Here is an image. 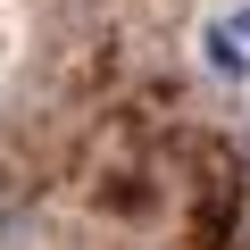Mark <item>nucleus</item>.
Returning a JSON list of instances; mask_svg holds the SVG:
<instances>
[{
    "label": "nucleus",
    "mask_w": 250,
    "mask_h": 250,
    "mask_svg": "<svg viewBox=\"0 0 250 250\" xmlns=\"http://www.w3.org/2000/svg\"><path fill=\"white\" fill-rule=\"evenodd\" d=\"M200 67H208V75H225V83H242V75H250V50L225 34V17H217V25H200Z\"/></svg>",
    "instance_id": "f257e3e1"
},
{
    "label": "nucleus",
    "mask_w": 250,
    "mask_h": 250,
    "mask_svg": "<svg viewBox=\"0 0 250 250\" xmlns=\"http://www.w3.org/2000/svg\"><path fill=\"white\" fill-rule=\"evenodd\" d=\"M242 159H250V134H242Z\"/></svg>",
    "instance_id": "7ed1b4c3"
},
{
    "label": "nucleus",
    "mask_w": 250,
    "mask_h": 250,
    "mask_svg": "<svg viewBox=\"0 0 250 250\" xmlns=\"http://www.w3.org/2000/svg\"><path fill=\"white\" fill-rule=\"evenodd\" d=\"M225 34H233V42L250 50V9H233V17H225Z\"/></svg>",
    "instance_id": "f03ea898"
}]
</instances>
